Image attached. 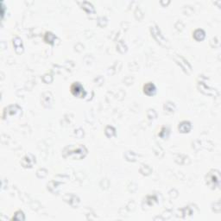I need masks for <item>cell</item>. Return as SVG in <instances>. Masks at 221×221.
<instances>
[{"mask_svg": "<svg viewBox=\"0 0 221 221\" xmlns=\"http://www.w3.org/2000/svg\"><path fill=\"white\" fill-rule=\"evenodd\" d=\"M156 92V86L152 83H148L144 86V92L148 95H152Z\"/></svg>", "mask_w": 221, "mask_h": 221, "instance_id": "6da1fadb", "label": "cell"}]
</instances>
